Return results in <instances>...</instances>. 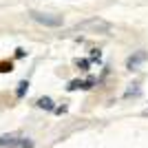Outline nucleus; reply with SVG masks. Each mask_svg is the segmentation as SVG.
Instances as JSON below:
<instances>
[{
  "label": "nucleus",
  "mask_w": 148,
  "mask_h": 148,
  "mask_svg": "<svg viewBox=\"0 0 148 148\" xmlns=\"http://www.w3.org/2000/svg\"><path fill=\"white\" fill-rule=\"evenodd\" d=\"M25 56H27L25 49H16V58H25Z\"/></svg>",
  "instance_id": "13"
},
{
  "label": "nucleus",
  "mask_w": 148,
  "mask_h": 148,
  "mask_svg": "<svg viewBox=\"0 0 148 148\" xmlns=\"http://www.w3.org/2000/svg\"><path fill=\"white\" fill-rule=\"evenodd\" d=\"M38 108H44V111H56V106H53V99H51V97H40V99H38Z\"/></svg>",
  "instance_id": "5"
},
{
  "label": "nucleus",
  "mask_w": 148,
  "mask_h": 148,
  "mask_svg": "<svg viewBox=\"0 0 148 148\" xmlns=\"http://www.w3.org/2000/svg\"><path fill=\"white\" fill-rule=\"evenodd\" d=\"M95 84H97V77H86V80H84V91H88V88H93L95 86Z\"/></svg>",
  "instance_id": "8"
},
{
  "label": "nucleus",
  "mask_w": 148,
  "mask_h": 148,
  "mask_svg": "<svg viewBox=\"0 0 148 148\" xmlns=\"http://www.w3.org/2000/svg\"><path fill=\"white\" fill-rule=\"evenodd\" d=\"M31 20H36L38 25L44 27H62V16H53V13H42V11H29Z\"/></svg>",
  "instance_id": "2"
},
{
  "label": "nucleus",
  "mask_w": 148,
  "mask_h": 148,
  "mask_svg": "<svg viewBox=\"0 0 148 148\" xmlns=\"http://www.w3.org/2000/svg\"><path fill=\"white\" fill-rule=\"evenodd\" d=\"M0 71H2V73H9V71H13V64L11 62H0Z\"/></svg>",
  "instance_id": "9"
},
{
  "label": "nucleus",
  "mask_w": 148,
  "mask_h": 148,
  "mask_svg": "<svg viewBox=\"0 0 148 148\" xmlns=\"http://www.w3.org/2000/svg\"><path fill=\"white\" fill-rule=\"evenodd\" d=\"M27 91H29V82H27V80H22V82L18 84V88H16V97H25V95H27Z\"/></svg>",
  "instance_id": "6"
},
{
  "label": "nucleus",
  "mask_w": 148,
  "mask_h": 148,
  "mask_svg": "<svg viewBox=\"0 0 148 148\" xmlns=\"http://www.w3.org/2000/svg\"><path fill=\"white\" fill-rule=\"evenodd\" d=\"M111 29H113V25L104 18H88L73 27V31H88V33H108Z\"/></svg>",
  "instance_id": "1"
},
{
  "label": "nucleus",
  "mask_w": 148,
  "mask_h": 148,
  "mask_svg": "<svg viewBox=\"0 0 148 148\" xmlns=\"http://www.w3.org/2000/svg\"><path fill=\"white\" fill-rule=\"evenodd\" d=\"M77 66H80L82 71H88V66H91V60H80V62H77Z\"/></svg>",
  "instance_id": "11"
},
{
  "label": "nucleus",
  "mask_w": 148,
  "mask_h": 148,
  "mask_svg": "<svg viewBox=\"0 0 148 148\" xmlns=\"http://www.w3.org/2000/svg\"><path fill=\"white\" fill-rule=\"evenodd\" d=\"M91 60L93 62H99V60H102V51H99V49H93L91 51Z\"/></svg>",
  "instance_id": "10"
},
{
  "label": "nucleus",
  "mask_w": 148,
  "mask_h": 148,
  "mask_svg": "<svg viewBox=\"0 0 148 148\" xmlns=\"http://www.w3.org/2000/svg\"><path fill=\"white\" fill-rule=\"evenodd\" d=\"M148 58V53L146 51H137L135 56H130L128 60H126V69H128V71H135L137 66H139V64H142L144 60H146Z\"/></svg>",
  "instance_id": "4"
},
{
  "label": "nucleus",
  "mask_w": 148,
  "mask_h": 148,
  "mask_svg": "<svg viewBox=\"0 0 148 148\" xmlns=\"http://www.w3.org/2000/svg\"><path fill=\"white\" fill-rule=\"evenodd\" d=\"M77 88H84V80H71L66 91H77Z\"/></svg>",
  "instance_id": "7"
},
{
  "label": "nucleus",
  "mask_w": 148,
  "mask_h": 148,
  "mask_svg": "<svg viewBox=\"0 0 148 148\" xmlns=\"http://www.w3.org/2000/svg\"><path fill=\"white\" fill-rule=\"evenodd\" d=\"M53 113H56V115H62V113H66V106H58Z\"/></svg>",
  "instance_id": "12"
},
{
  "label": "nucleus",
  "mask_w": 148,
  "mask_h": 148,
  "mask_svg": "<svg viewBox=\"0 0 148 148\" xmlns=\"http://www.w3.org/2000/svg\"><path fill=\"white\" fill-rule=\"evenodd\" d=\"M22 139H25V137L20 135V133H9V135H0V146H2V148H5V146H9V148H20Z\"/></svg>",
  "instance_id": "3"
}]
</instances>
